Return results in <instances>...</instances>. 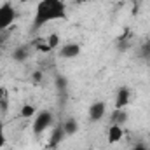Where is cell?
Returning a JSON list of instances; mask_svg holds the SVG:
<instances>
[{"label": "cell", "instance_id": "13", "mask_svg": "<svg viewBox=\"0 0 150 150\" xmlns=\"http://www.w3.org/2000/svg\"><path fill=\"white\" fill-rule=\"evenodd\" d=\"M47 44H49V47H51V51H54V49H59V45H61V40H59V35L58 33H51V35H47Z\"/></svg>", "mask_w": 150, "mask_h": 150}, {"label": "cell", "instance_id": "8", "mask_svg": "<svg viewBox=\"0 0 150 150\" xmlns=\"http://www.w3.org/2000/svg\"><path fill=\"white\" fill-rule=\"evenodd\" d=\"M65 136H67V134H65L63 127H54V129L51 131V136H49V147H51V149L58 147V145L63 142Z\"/></svg>", "mask_w": 150, "mask_h": 150}, {"label": "cell", "instance_id": "3", "mask_svg": "<svg viewBox=\"0 0 150 150\" xmlns=\"http://www.w3.org/2000/svg\"><path fill=\"white\" fill-rule=\"evenodd\" d=\"M16 16H18L16 7H14L11 2L0 4V32H7V30L14 25Z\"/></svg>", "mask_w": 150, "mask_h": 150}, {"label": "cell", "instance_id": "11", "mask_svg": "<svg viewBox=\"0 0 150 150\" xmlns=\"http://www.w3.org/2000/svg\"><path fill=\"white\" fill-rule=\"evenodd\" d=\"M33 47L37 49L38 52H51V47H49V44H47V38H45V37L37 38V40L33 42Z\"/></svg>", "mask_w": 150, "mask_h": 150}, {"label": "cell", "instance_id": "18", "mask_svg": "<svg viewBox=\"0 0 150 150\" xmlns=\"http://www.w3.org/2000/svg\"><path fill=\"white\" fill-rule=\"evenodd\" d=\"M23 2H30V0H23Z\"/></svg>", "mask_w": 150, "mask_h": 150}, {"label": "cell", "instance_id": "5", "mask_svg": "<svg viewBox=\"0 0 150 150\" xmlns=\"http://www.w3.org/2000/svg\"><path fill=\"white\" fill-rule=\"evenodd\" d=\"M80 45L79 44H75V42H67V44H61L59 45V49H58V54H59V58H63V59H75L79 54H80Z\"/></svg>", "mask_w": 150, "mask_h": 150}, {"label": "cell", "instance_id": "14", "mask_svg": "<svg viewBox=\"0 0 150 150\" xmlns=\"http://www.w3.org/2000/svg\"><path fill=\"white\" fill-rule=\"evenodd\" d=\"M7 143V138H5V129H4V122L0 120V149H4Z\"/></svg>", "mask_w": 150, "mask_h": 150}, {"label": "cell", "instance_id": "6", "mask_svg": "<svg viewBox=\"0 0 150 150\" xmlns=\"http://www.w3.org/2000/svg\"><path fill=\"white\" fill-rule=\"evenodd\" d=\"M131 103V89L129 87H120L117 89V94H115V108L117 110H124L127 105Z\"/></svg>", "mask_w": 150, "mask_h": 150}, {"label": "cell", "instance_id": "9", "mask_svg": "<svg viewBox=\"0 0 150 150\" xmlns=\"http://www.w3.org/2000/svg\"><path fill=\"white\" fill-rule=\"evenodd\" d=\"M61 127H63V131H65L67 136H68V134H75L77 129H79V122H77L75 119H67Z\"/></svg>", "mask_w": 150, "mask_h": 150}, {"label": "cell", "instance_id": "10", "mask_svg": "<svg viewBox=\"0 0 150 150\" xmlns=\"http://www.w3.org/2000/svg\"><path fill=\"white\" fill-rule=\"evenodd\" d=\"M37 112L38 110L35 108V105H32V103H25L21 107V117H25V119H33Z\"/></svg>", "mask_w": 150, "mask_h": 150}, {"label": "cell", "instance_id": "19", "mask_svg": "<svg viewBox=\"0 0 150 150\" xmlns=\"http://www.w3.org/2000/svg\"><path fill=\"white\" fill-rule=\"evenodd\" d=\"M149 2H150V0H149Z\"/></svg>", "mask_w": 150, "mask_h": 150}, {"label": "cell", "instance_id": "15", "mask_svg": "<svg viewBox=\"0 0 150 150\" xmlns=\"http://www.w3.org/2000/svg\"><path fill=\"white\" fill-rule=\"evenodd\" d=\"M133 150H147V147H145V145H136Z\"/></svg>", "mask_w": 150, "mask_h": 150}, {"label": "cell", "instance_id": "17", "mask_svg": "<svg viewBox=\"0 0 150 150\" xmlns=\"http://www.w3.org/2000/svg\"><path fill=\"white\" fill-rule=\"evenodd\" d=\"M77 4H86V2H89V0H75Z\"/></svg>", "mask_w": 150, "mask_h": 150}, {"label": "cell", "instance_id": "2", "mask_svg": "<svg viewBox=\"0 0 150 150\" xmlns=\"http://www.w3.org/2000/svg\"><path fill=\"white\" fill-rule=\"evenodd\" d=\"M54 124V115L51 110H40V112L35 113L33 117V124H32V129L35 134H42L45 133L47 129H51Z\"/></svg>", "mask_w": 150, "mask_h": 150}, {"label": "cell", "instance_id": "16", "mask_svg": "<svg viewBox=\"0 0 150 150\" xmlns=\"http://www.w3.org/2000/svg\"><path fill=\"white\" fill-rule=\"evenodd\" d=\"M2 42H4V32H0V45H2Z\"/></svg>", "mask_w": 150, "mask_h": 150}, {"label": "cell", "instance_id": "1", "mask_svg": "<svg viewBox=\"0 0 150 150\" xmlns=\"http://www.w3.org/2000/svg\"><path fill=\"white\" fill-rule=\"evenodd\" d=\"M68 16L63 0H38L33 11V28L38 30L52 21H65Z\"/></svg>", "mask_w": 150, "mask_h": 150}, {"label": "cell", "instance_id": "7", "mask_svg": "<svg viewBox=\"0 0 150 150\" xmlns=\"http://www.w3.org/2000/svg\"><path fill=\"white\" fill-rule=\"evenodd\" d=\"M122 138H124V127H122V124H110V127L107 131V142H108V145L120 143Z\"/></svg>", "mask_w": 150, "mask_h": 150}, {"label": "cell", "instance_id": "4", "mask_svg": "<svg viewBox=\"0 0 150 150\" xmlns=\"http://www.w3.org/2000/svg\"><path fill=\"white\" fill-rule=\"evenodd\" d=\"M105 115H107V103L105 101H94L89 105L87 117L91 122H100V120H103Z\"/></svg>", "mask_w": 150, "mask_h": 150}, {"label": "cell", "instance_id": "12", "mask_svg": "<svg viewBox=\"0 0 150 150\" xmlns=\"http://www.w3.org/2000/svg\"><path fill=\"white\" fill-rule=\"evenodd\" d=\"M7 108H9V91L0 86V110L4 112Z\"/></svg>", "mask_w": 150, "mask_h": 150}]
</instances>
